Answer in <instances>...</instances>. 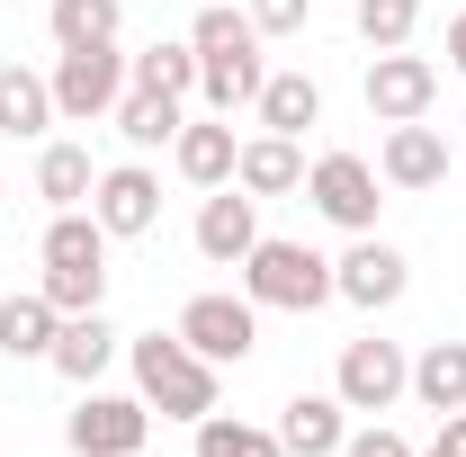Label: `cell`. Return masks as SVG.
Instances as JSON below:
<instances>
[{"instance_id": "28", "label": "cell", "mask_w": 466, "mask_h": 457, "mask_svg": "<svg viewBox=\"0 0 466 457\" xmlns=\"http://www.w3.org/2000/svg\"><path fill=\"white\" fill-rule=\"evenodd\" d=\"M242 9L260 36H305V18H314V0H242Z\"/></svg>"}, {"instance_id": "17", "label": "cell", "mask_w": 466, "mask_h": 457, "mask_svg": "<svg viewBox=\"0 0 466 457\" xmlns=\"http://www.w3.org/2000/svg\"><path fill=\"white\" fill-rule=\"evenodd\" d=\"M233 188H251V198H296V188H305V144H296V135H242Z\"/></svg>"}, {"instance_id": "8", "label": "cell", "mask_w": 466, "mask_h": 457, "mask_svg": "<svg viewBox=\"0 0 466 457\" xmlns=\"http://www.w3.org/2000/svg\"><path fill=\"white\" fill-rule=\"evenodd\" d=\"M332 395L350 403V412H395V403L412 395V350L404 341H341V368H332Z\"/></svg>"}, {"instance_id": "18", "label": "cell", "mask_w": 466, "mask_h": 457, "mask_svg": "<svg viewBox=\"0 0 466 457\" xmlns=\"http://www.w3.org/2000/svg\"><path fill=\"white\" fill-rule=\"evenodd\" d=\"M251 126H260V135H296V144H305V126H323V81H314V72H269V81H260V99H251Z\"/></svg>"}, {"instance_id": "33", "label": "cell", "mask_w": 466, "mask_h": 457, "mask_svg": "<svg viewBox=\"0 0 466 457\" xmlns=\"http://www.w3.org/2000/svg\"><path fill=\"white\" fill-rule=\"evenodd\" d=\"M0 198H9V179H0Z\"/></svg>"}, {"instance_id": "12", "label": "cell", "mask_w": 466, "mask_h": 457, "mask_svg": "<svg viewBox=\"0 0 466 457\" xmlns=\"http://www.w3.org/2000/svg\"><path fill=\"white\" fill-rule=\"evenodd\" d=\"M377 179H386V188H404V198L440 188V179H449V135H440L431 117L386 126V144H377Z\"/></svg>"}, {"instance_id": "31", "label": "cell", "mask_w": 466, "mask_h": 457, "mask_svg": "<svg viewBox=\"0 0 466 457\" xmlns=\"http://www.w3.org/2000/svg\"><path fill=\"white\" fill-rule=\"evenodd\" d=\"M449 72H458V81H466V9H458V18H449Z\"/></svg>"}, {"instance_id": "5", "label": "cell", "mask_w": 466, "mask_h": 457, "mask_svg": "<svg viewBox=\"0 0 466 457\" xmlns=\"http://www.w3.org/2000/svg\"><path fill=\"white\" fill-rule=\"evenodd\" d=\"M171 332L198 350L207 368H242V359L260 350V305H251V296H225V287H207V296H188V305H179Z\"/></svg>"}, {"instance_id": "27", "label": "cell", "mask_w": 466, "mask_h": 457, "mask_svg": "<svg viewBox=\"0 0 466 457\" xmlns=\"http://www.w3.org/2000/svg\"><path fill=\"white\" fill-rule=\"evenodd\" d=\"M198 457H288V449H279V431H260V421L207 412V421H198Z\"/></svg>"}, {"instance_id": "29", "label": "cell", "mask_w": 466, "mask_h": 457, "mask_svg": "<svg viewBox=\"0 0 466 457\" xmlns=\"http://www.w3.org/2000/svg\"><path fill=\"white\" fill-rule=\"evenodd\" d=\"M341 457H421V449H412L404 431H386V421H368V431H350V440H341Z\"/></svg>"}, {"instance_id": "30", "label": "cell", "mask_w": 466, "mask_h": 457, "mask_svg": "<svg viewBox=\"0 0 466 457\" xmlns=\"http://www.w3.org/2000/svg\"><path fill=\"white\" fill-rule=\"evenodd\" d=\"M421 457H466V412H440V440H431Z\"/></svg>"}, {"instance_id": "32", "label": "cell", "mask_w": 466, "mask_h": 457, "mask_svg": "<svg viewBox=\"0 0 466 457\" xmlns=\"http://www.w3.org/2000/svg\"><path fill=\"white\" fill-rule=\"evenodd\" d=\"M9 9H27V0H9Z\"/></svg>"}, {"instance_id": "24", "label": "cell", "mask_w": 466, "mask_h": 457, "mask_svg": "<svg viewBox=\"0 0 466 457\" xmlns=\"http://www.w3.org/2000/svg\"><path fill=\"white\" fill-rule=\"evenodd\" d=\"M412 403L421 412H466V341H431L412 359Z\"/></svg>"}, {"instance_id": "10", "label": "cell", "mask_w": 466, "mask_h": 457, "mask_svg": "<svg viewBox=\"0 0 466 457\" xmlns=\"http://www.w3.org/2000/svg\"><path fill=\"white\" fill-rule=\"evenodd\" d=\"M404 287H412V260L395 251V242H377V233H350V251L332 260V296H341V305H359V314L404 305Z\"/></svg>"}, {"instance_id": "11", "label": "cell", "mask_w": 466, "mask_h": 457, "mask_svg": "<svg viewBox=\"0 0 466 457\" xmlns=\"http://www.w3.org/2000/svg\"><path fill=\"white\" fill-rule=\"evenodd\" d=\"M368 117L377 126H412V117H431L440 108V63L431 55H412V46H395V55H377L368 63Z\"/></svg>"}, {"instance_id": "6", "label": "cell", "mask_w": 466, "mask_h": 457, "mask_svg": "<svg viewBox=\"0 0 466 457\" xmlns=\"http://www.w3.org/2000/svg\"><path fill=\"white\" fill-rule=\"evenodd\" d=\"M55 117L63 126H108L116 99H126V55L116 46H72V55H55Z\"/></svg>"}, {"instance_id": "16", "label": "cell", "mask_w": 466, "mask_h": 457, "mask_svg": "<svg viewBox=\"0 0 466 457\" xmlns=\"http://www.w3.org/2000/svg\"><path fill=\"white\" fill-rule=\"evenodd\" d=\"M341 440H350L341 395H288L279 403V449L288 457H341Z\"/></svg>"}, {"instance_id": "13", "label": "cell", "mask_w": 466, "mask_h": 457, "mask_svg": "<svg viewBox=\"0 0 466 457\" xmlns=\"http://www.w3.org/2000/svg\"><path fill=\"white\" fill-rule=\"evenodd\" d=\"M260 242V198L251 188H207V207H198V251L216 260V269H242V251Z\"/></svg>"}, {"instance_id": "3", "label": "cell", "mask_w": 466, "mask_h": 457, "mask_svg": "<svg viewBox=\"0 0 466 457\" xmlns=\"http://www.w3.org/2000/svg\"><path fill=\"white\" fill-rule=\"evenodd\" d=\"M242 296H251L260 314H314V305H332V260H323L314 242L260 233V242L242 251Z\"/></svg>"}, {"instance_id": "4", "label": "cell", "mask_w": 466, "mask_h": 457, "mask_svg": "<svg viewBox=\"0 0 466 457\" xmlns=\"http://www.w3.org/2000/svg\"><path fill=\"white\" fill-rule=\"evenodd\" d=\"M386 179H377V162L368 153H350V144H332V153H314L305 162V207L323 216V225H341V233H377V198Z\"/></svg>"}, {"instance_id": "22", "label": "cell", "mask_w": 466, "mask_h": 457, "mask_svg": "<svg viewBox=\"0 0 466 457\" xmlns=\"http://www.w3.org/2000/svg\"><path fill=\"white\" fill-rule=\"evenodd\" d=\"M126 90H153V99H198V46L162 36L144 55H126Z\"/></svg>"}, {"instance_id": "1", "label": "cell", "mask_w": 466, "mask_h": 457, "mask_svg": "<svg viewBox=\"0 0 466 457\" xmlns=\"http://www.w3.org/2000/svg\"><path fill=\"white\" fill-rule=\"evenodd\" d=\"M126 368H135V395L153 403L162 421H188V431L225 395V368H207L179 332H135V341H126Z\"/></svg>"}, {"instance_id": "15", "label": "cell", "mask_w": 466, "mask_h": 457, "mask_svg": "<svg viewBox=\"0 0 466 457\" xmlns=\"http://www.w3.org/2000/svg\"><path fill=\"white\" fill-rule=\"evenodd\" d=\"M233 153H242V135H233V117H188L171 135V171L188 188H225L233 179Z\"/></svg>"}, {"instance_id": "2", "label": "cell", "mask_w": 466, "mask_h": 457, "mask_svg": "<svg viewBox=\"0 0 466 457\" xmlns=\"http://www.w3.org/2000/svg\"><path fill=\"white\" fill-rule=\"evenodd\" d=\"M36 260H46V296H55L63 314H99L108 305V233H99V216L90 207H63L55 225H46V242H36Z\"/></svg>"}, {"instance_id": "21", "label": "cell", "mask_w": 466, "mask_h": 457, "mask_svg": "<svg viewBox=\"0 0 466 457\" xmlns=\"http://www.w3.org/2000/svg\"><path fill=\"white\" fill-rule=\"evenodd\" d=\"M90 188H99V162H90V144H72V135H46V153H36V198L46 207H90Z\"/></svg>"}, {"instance_id": "23", "label": "cell", "mask_w": 466, "mask_h": 457, "mask_svg": "<svg viewBox=\"0 0 466 457\" xmlns=\"http://www.w3.org/2000/svg\"><path fill=\"white\" fill-rule=\"evenodd\" d=\"M108 126L126 135V153H171V135L188 126V99H153V90H126Z\"/></svg>"}, {"instance_id": "7", "label": "cell", "mask_w": 466, "mask_h": 457, "mask_svg": "<svg viewBox=\"0 0 466 457\" xmlns=\"http://www.w3.org/2000/svg\"><path fill=\"white\" fill-rule=\"evenodd\" d=\"M63 440H72V457H144V440H153V403H144V395H108V386H81Z\"/></svg>"}, {"instance_id": "20", "label": "cell", "mask_w": 466, "mask_h": 457, "mask_svg": "<svg viewBox=\"0 0 466 457\" xmlns=\"http://www.w3.org/2000/svg\"><path fill=\"white\" fill-rule=\"evenodd\" d=\"M63 332V305L46 287H18V296H0V359H46Z\"/></svg>"}, {"instance_id": "19", "label": "cell", "mask_w": 466, "mask_h": 457, "mask_svg": "<svg viewBox=\"0 0 466 457\" xmlns=\"http://www.w3.org/2000/svg\"><path fill=\"white\" fill-rule=\"evenodd\" d=\"M63 117H55V81L36 72V63H0V135H27V144H46Z\"/></svg>"}, {"instance_id": "14", "label": "cell", "mask_w": 466, "mask_h": 457, "mask_svg": "<svg viewBox=\"0 0 466 457\" xmlns=\"http://www.w3.org/2000/svg\"><path fill=\"white\" fill-rule=\"evenodd\" d=\"M116 350H126V332H116L108 314H63V332H55V350H46V368L55 377H72V386H99L116 368Z\"/></svg>"}, {"instance_id": "26", "label": "cell", "mask_w": 466, "mask_h": 457, "mask_svg": "<svg viewBox=\"0 0 466 457\" xmlns=\"http://www.w3.org/2000/svg\"><path fill=\"white\" fill-rule=\"evenodd\" d=\"M350 18H359V46L368 55H395V46H412V27H421V0H350Z\"/></svg>"}, {"instance_id": "9", "label": "cell", "mask_w": 466, "mask_h": 457, "mask_svg": "<svg viewBox=\"0 0 466 457\" xmlns=\"http://www.w3.org/2000/svg\"><path fill=\"white\" fill-rule=\"evenodd\" d=\"M90 216H99L108 242H144V233L162 225V171H153L144 153H135V162H108L99 188H90Z\"/></svg>"}, {"instance_id": "25", "label": "cell", "mask_w": 466, "mask_h": 457, "mask_svg": "<svg viewBox=\"0 0 466 457\" xmlns=\"http://www.w3.org/2000/svg\"><path fill=\"white\" fill-rule=\"evenodd\" d=\"M46 18H55V55H72V46H116L126 0H46Z\"/></svg>"}]
</instances>
